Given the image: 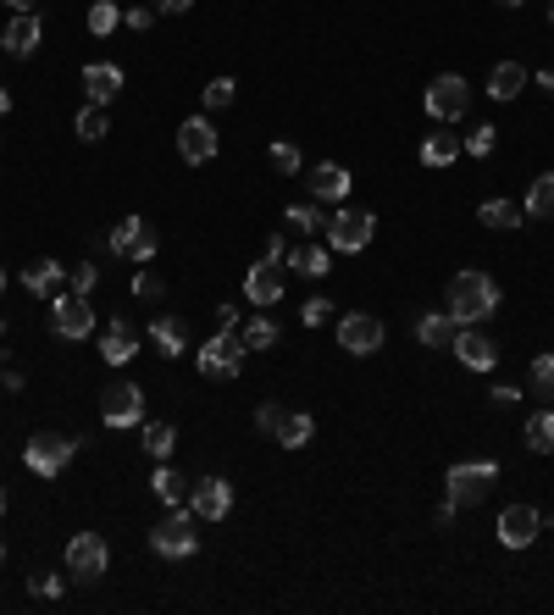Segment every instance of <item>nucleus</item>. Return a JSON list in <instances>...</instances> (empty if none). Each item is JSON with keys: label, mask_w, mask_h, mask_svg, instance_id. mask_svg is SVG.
<instances>
[{"label": "nucleus", "mask_w": 554, "mask_h": 615, "mask_svg": "<svg viewBox=\"0 0 554 615\" xmlns=\"http://www.w3.org/2000/svg\"><path fill=\"white\" fill-rule=\"evenodd\" d=\"M466 150H471V156H488V150H494V128H488V122H482V128H471L466 133Z\"/></svg>", "instance_id": "nucleus-44"}, {"label": "nucleus", "mask_w": 554, "mask_h": 615, "mask_svg": "<svg viewBox=\"0 0 554 615\" xmlns=\"http://www.w3.org/2000/svg\"><path fill=\"white\" fill-rule=\"evenodd\" d=\"M311 189H316V200H344V194H350V172L338 167V161H322V167L311 172Z\"/></svg>", "instance_id": "nucleus-23"}, {"label": "nucleus", "mask_w": 554, "mask_h": 615, "mask_svg": "<svg viewBox=\"0 0 554 615\" xmlns=\"http://www.w3.org/2000/svg\"><path fill=\"white\" fill-rule=\"evenodd\" d=\"M244 300L250 305H277L283 300V272H277V261H255L250 272H244Z\"/></svg>", "instance_id": "nucleus-15"}, {"label": "nucleus", "mask_w": 554, "mask_h": 615, "mask_svg": "<svg viewBox=\"0 0 554 615\" xmlns=\"http://www.w3.org/2000/svg\"><path fill=\"white\" fill-rule=\"evenodd\" d=\"M172 449H178V433H172V422H145V455L167 460Z\"/></svg>", "instance_id": "nucleus-33"}, {"label": "nucleus", "mask_w": 554, "mask_h": 615, "mask_svg": "<svg viewBox=\"0 0 554 615\" xmlns=\"http://www.w3.org/2000/svg\"><path fill=\"white\" fill-rule=\"evenodd\" d=\"M516 399H521V388H494V405H499V410H510Z\"/></svg>", "instance_id": "nucleus-51"}, {"label": "nucleus", "mask_w": 554, "mask_h": 615, "mask_svg": "<svg viewBox=\"0 0 554 615\" xmlns=\"http://www.w3.org/2000/svg\"><path fill=\"white\" fill-rule=\"evenodd\" d=\"M100 416H106V427H139L145 422V394L133 383H111L100 394Z\"/></svg>", "instance_id": "nucleus-11"}, {"label": "nucleus", "mask_w": 554, "mask_h": 615, "mask_svg": "<svg viewBox=\"0 0 554 615\" xmlns=\"http://www.w3.org/2000/svg\"><path fill=\"white\" fill-rule=\"evenodd\" d=\"M122 23H128V28H139V34H145V28L156 23V12H150V6H133V12H122Z\"/></svg>", "instance_id": "nucleus-47"}, {"label": "nucleus", "mask_w": 554, "mask_h": 615, "mask_svg": "<svg viewBox=\"0 0 554 615\" xmlns=\"http://www.w3.org/2000/svg\"><path fill=\"white\" fill-rule=\"evenodd\" d=\"M133 228H139V217H122L117 228H111V239H106V250L111 255H122V261H128V244H133Z\"/></svg>", "instance_id": "nucleus-39"}, {"label": "nucleus", "mask_w": 554, "mask_h": 615, "mask_svg": "<svg viewBox=\"0 0 554 615\" xmlns=\"http://www.w3.org/2000/svg\"><path fill=\"white\" fill-rule=\"evenodd\" d=\"M150 549L167 560H189L194 549H200V538H194V527H189V510H172V516L150 532Z\"/></svg>", "instance_id": "nucleus-9"}, {"label": "nucleus", "mask_w": 554, "mask_h": 615, "mask_svg": "<svg viewBox=\"0 0 554 615\" xmlns=\"http://www.w3.org/2000/svg\"><path fill=\"white\" fill-rule=\"evenodd\" d=\"M527 449H538V455L554 449V410H538V416L527 422Z\"/></svg>", "instance_id": "nucleus-34"}, {"label": "nucleus", "mask_w": 554, "mask_h": 615, "mask_svg": "<svg viewBox=\"0 0 554 615\" xmlns=\"http://www.w3.org/2000/svg\"><path fill=\"white\" fill-rule=\"evenodd\" d=\"M50 333L73 338V344L95 333V305H89V294H56V300H50Z\"/></svg>", "instance_id": "nucleus-4"}, {"label": "nucleus", "mask_w": 554, "mask_h": 615, "mask_svg": "<svg viewBox=\"0 0 554 615\" xmlns=\"http://www.w3.org/2000/svg\"><path fill=\"white\" fill-rule=\"evenodd\" d=\"M233 95H239V84H233V78H211V84H205V106H211V111L233 106Z\"/></svg>", "instance_id": "nucleus-37"}, {"label": "nucleus", "mask_w": 554, "mask_h": 615, "mask_svg": "<svg viewBox=\"0 0 554 615\" xmlns=\"http://www.w3.org/2000/svg\"><path fill=\"white\" fill-rule=\"evenodd\" d=\"M194 366H200V377H211V383H222V377H239V372H244V338L233 333V327H222L217 338H205V344H200Z\"/></svg>", "instance_id": "nucleus-2"}, {"label": "nucleus", "mask_w": 554, "mask_h": 615, "mask_svg": "<svg viewBox=\"0 0 554 615\" xmlns=\"http://www.w3.org/2000/svg\"><path fill=\"white\" fill-rule=\"evenodd\" d=\"M499 6H521V0H499Z\"/></svg>", "instance_id": "nucleus-55"}, {"label": "nucleus", "mask_w": 554, "mask_h": 615, "mask_svg": "<svg viewBox=\"0 0 554 615\" xmlns=\"http://www.w3.org/2000/svg\"><path fill=\"white\" fill-rule=\"evenodd\" d=\"M73 128H78V139H89V145H95V139H106V133H111V117H106V106H95V100H89V106L73 117Z\"/></svg>", "instance_id": "nucleus-31"}, {"label": "nucleus", "mask_w": 554, "mask_h": 615, "mask_svg": "<svg viewBox=\"0 0 554 615\" xmlns=\"http://www.w3.org/2000/svg\"><path fill=\"white\" fill-rule=\"evenodd\" d=\"M494 311H499V283L488 278V272L466 266V272H455V278H449V316H455L460 327L488 322Z\"/></svg>", "instance_id": "nucleus-1"}, {"label": "nucleus", "mask_w": 554, "mask_h": 615, "mask_svg": "<svg viewBox=\"0 0 554 615\" xmlns=\"http://www.w3.org/2000/svg\"><path fill=\"white\" fill-rule=\"evenodd\" d=\"M0 383H6V388H23V372H17V366L6 361V355H0Z\"/></svg>", "instance_id": "nucleus-50"}, {"label": "nucleus", "mask_w": 554, "mask_h": 615, "mask_svg": "<svg viewBox=\"0 0 554 615\" xmlns=\"http://www.w3.org/2000/svg\"><path fill=\"white\" fill-rule=\"evenodd\" d=\"M84 89L95 106H111V100L122 95V67H111V61H89L84 67Z\"/></svg>", "instance_id": "nucleus-19"}, {"label": "nucleus", "mask_w": 554, "mask_h": 615, "mask_svg": "<svg viewBox=\"0 0 554 615\" xmlns=\"http://www.w3.org/2000/svg\"><path fill=\"white\" fill-rule=\"evenodd\" d=\"M455 156H460V139H455V133H433V139L422 145V167H449Z\"/></svg>", "instance_id": "nucleus-32"}, {"label": "nucleus", "mask_w": 554, "mask_h": 615, "mask_svg": "<svg viewBox=\"0 0 554 615\" xmlns=\"http://www.w3.org/2000/svg\"><path fill=\"white\" fill-rule=\"evenodd\" d=\"M194 0H156V12H189Z\"/></svg>", "instance_id": "nucleus-52"}, {"label": "nucleus", "mask_w": 554, "mask_h": 615, "mask_svg": "<svg viewBox=\"0 0 554 615\" xmlns=\"http://www.w3.org/2000/svg\"><path fill=\"white\" fill-rule=\"evenodd\" d=\"M39 39H45V28L28 12V17H12V23H6V39H0V45H6V56H34Z\"/></svg>", "instance_id": "nucleus-20"}, {"label": "nucleus", "mask_w": 554, "mask_h": 615, "mask_svg": "<svg viewBox=\"0 0 554 615\" xmlns=\"http://www.w3.org/2000/svg\"><path fill=\"white\" fill-rule=\"evenodd\" d=\"M327 311H333V305H327V300H305L300 322H305V327H322V322H327Z\"/></svg>", "instance_id": "nucleus-46"}, {"label": "nucleus", "mask_w": 554, "mask_h": 615, "mask_svg": "<svg viewBox=\"0 0 554 615\" xmlns=\"http://www.w3.org/2000/svg\"><path fill=\"white\" fill-rule=\"evenodd\" d=\"M0 510H6V494H0Z\"/></svg>", "instance_id": "nucleus-58"}, {"label": "nucleus", "mask_w": 554, "mask_h": 615, "mask_svg": "<svg viewBox=\"0 0 554 615\" xmlns=\"http://www.w3.org/2000/svg\"><path fill=\"white\" fill-rule=\"evenodd\" d=\"M156 250H161V233L150 228L145 217H139V228H133V244H128V261H133V266H150V261H156Z\"/></svg>", "instance_id": "nucleus-29"}, {"label": "nucleus", "mask_w": 554, "mask_h": 615, "mask_svg": "<svg viewBox=\"0 0 554 615\" xmlns=\"http://www.w3.org/2000/svg\"><path fill=\"white\" fill-rule=\"evenodd\" d=\"M549 23H554V6H549Z\"/></svg>", "instance_id": "nucleus-59"}, {"label": "nucleus", "mask_w": 554, "mask_h": 615, "mask_svg": "<svg viewBox=\"0 0 554 615\" xmlns=\"http://www.w3.org/2000/svg\"><path fill=\"white\" fill-rule=\"evenodd\" d=\"M538 532H543V516L532 505H505L499 510V543H505V549H527Z\"/></svg>", "instance_id": "nucleus-13"}, {"label": "nucleus", "mask_w": 554, "mask_h": 615, "mask_svg": "<svg viewBox=\"0 0 554 615\" xmlns=\"http://www.w3.org/2000/svg\"><path fill=\"white\" fill-rule=\"evenodd\" d=\"M150 488H156V499H161V505H183V494H189V483H183V477L167 466V460H161V466H156V477H150Z\"/></svg>", "instance_id": "nucleus-30"}, {"label": "nucleus", "mask_w": 554, "mask_h": 615, "mask_svg": "<svg viewBox=\"0 0 554 615\" xmlns=\"http://www.w3.org/2000/svg\"><path fill=\"white\" fill-rule=\"evenodd\" d=\"M338 344H344V355H377L383 350V322L372 311H350L338 322Z\"/></svg>", "instance_id": "nucleus-10"}, {"label": "nucleus", "mask_w": 554, "mask_h": 615, "mask_svg": "<svg viewBox=\"0 0 554 615\" xmlns=\"http://www.w3.org/2000/svg\"><path fill=\"white\" fill-rule=\"evenodd\" d=\"M133 294H139V300H161V294H167V283H161L156 272H145V266H139V272H133Z\"/></svg>", "instance_id": "nucleus-41"}, {"label": "nucleus", "mask_w": 554, "mask_h": 615, "mask_svg": "<svg viewBox=\"0 0 554 615\" xmlns=\"http://www.w3.org/2000/svg\"><path fill=\"white\" fill-rule=\"evenodd\" d=\"M0 560H6V543H0Z\"/></svg>", "instance_id": "nucleus-57"}, {"label": "nucleus", "mask_w": 554, "mask_h": 615, "mask_svg": "<svg viewBox=\"0 0 554 615\" xmlns=\"http://www.w3.org/2000/svg\"><path fill=\"white\" fill-rule=\"evenodd\" d=\"M300 145H289V139H277V145H272V167L277 172H300Z\"/></svg>", "instance_id": "nucleus-40"}, {"label": "nucleus", "mask_w": 554, "mask_h": 615, "mask_svg": "<svg viewBox=\"0 0 554 615\" xmlns=\"http://www.w3.org/2000/svg\"><path fill=\"white\" fill-rule=\"evenodd\" d=\"M189 510L200 521H222L233 510V483L228 477H200V483L189 488Z\"/></svg>", "instance_id": "nucleus-12"}, {"label": "nucleus", "mask_w": 554, "mask_h": 615, "mask_svg": "<svg viewBox=\"0 0 554 615\" xmlns=\"http://www.w3.org/2000/svg\"><path fill=\"white\" fill-rule=\"evenodd\" d=\"M455 333H460V322L449 311H422L416 316V344H422V350H449Z\"/></svg>", "instance_id": "nucleus-17"}, {"label": "nucleus", "mask_w": 554, "mask_h": 615, "mask_svg": "<svg viewBox=\"0 0 554 615\" xmlns=\"http://www.w3.org/2000/svg\"><path fill=\"white\" fill-rule=\"evenodd\" d=\"M294 261V272H300V278H327V272H333V244H305V250H294L289 255Z\"/></svg>", "instance_id": "nucleus-25"}, {"label": "nucleus", "mask_w": 554, "mask_h": 615, "mask_svg": "<svg viewBox=\"0 0 554 615\" xmlns=\"http://www.w3.org/2000/svg\"><path fill=\"white\" fill-rule=\"evenodd\" d=\"M532 222H549L554 217V172H543V178H532V189H527V205H521Z\"/></svg>", "instance_id": "nucleus-26"}, {"label": "nucleus", "mask_w": 554, "mask_h": 615, "mask_svg": "<svg viewBox=\"0 0 554 615\" xmlns=\"http://www.w3.org/2000/svg\"><path fill=\"white\" fill-rule=\"evenodd\" d=\"M283 222H289V228H300V233H316V228H322V211H316V205H289V211H283Z\"/></svg>", "instance_id": "nucleus-38"}, {"label": "nucleus", "mask_w": 554, "mask_h": 615, "mask_svg": "<svg viewBox=\"0 0 554 615\" xmlns=\"http://www.w3.org/2000/svg\"><path fill=\"white\" fill-rule=\"evenodd\" d=\"M89 28H95V34L122 28V6H117V0H95V6H89Z\"/></svg>", "instance_id": "nucleus-36"}, {"label": "nucleus", "mask_w": 554, "mask_h": 615, "mask_svg": "<svg viewBox=\"0 0 554 615\" xmlns=\"http://www.w3.org/2000/svg\"><path fill=\"white\" fill-rule=\"evenodd\" d=\"M95 283H100V266H73V294H95Z\"/></svg>", "instance_id": "nucleus-45"}, {"label": "nucleus", "mask_w": 554, "mask_h": 615, "mask_svg": "<svg viewBox=\"0 0 554 615\" xmlns=\"http://www.w3.org/2000/svg\"><path fill=\"white\" fill-rule=\"evenodd\" d=\"M34 593L39 599H61V577H34Z\"/></svg>", "instance_id": "nucleus-48"}, {"label": "nucleus", "mask_w": 554, "mask_h": 615, "mask_svg": "<svg viewBox=\"0 0 554 615\" xmlns=\"http://www.w3.org/2000/svg\"><path fill=\"white\" fill-rule=\"evenodd\" d=\"M0 294H6V272H0Z\"/></svg>", "instance_id": "nucleus-56"}, {"label": "nucleus", "mask_w": 554, "mask_h": 615, "mask_svg": "<svg viewBox=\"0 0 554 615\" xmlns=\"http://www.w3.org/2000/svg\"><path fill=\"white\" fill-rule=\"evenodd\" d=\"M466 106H471V84L460 73H438L433 84H427V117L460 122V117H466Z\"/></svg>", "instance_id": "nucleus-6"}, {"label": "nucleus", "mask_w": 554, "mask_h": 615, "mask_svg": "<svg viewBox=\"0 0 554 615\" xmlns=\"http://www.w3.org/2000/svg\"><path fill=\"white\" fill-rule=\"evenodd\" d=\"M532 383H538L543 399H554V355H538V361H532Z\"/></svg>", "instance_id": "nucleus-42"}, {"label": "nucleus", "mask_w": 554, "mask_h": 615, "mask_svg": "<svg viewBox=\"0 0 554 615\" xmlns=\"http://www.w3.org/2000/svg\"><path fill=\"white\" fill-rule=\"evenodd\" d=\"M0 111H12V89L0 84Z\"/></svg>", "instance_id": "nucleus-54"}, {"label": "nucleus", "mask_w": 554, "mask_h": 615, "mask_svg": "<svg viewBox=\"0 0 554 615\" xmlns=\"http://www.w3.org/2000/svg\"><path fill=\"white\" fill-rule=\"evenodd\" d=\"M289 244H283V239H277V233H272V239H266V261H277V266H283V261H289Z\"/></svg>", "instance_id": "nucleus-49"}, {"label": "nucleus", "mask_w": 554, "mask_h": 615, "mask_svg": "<svg viewBox=\"0 0 554 615\" xmlns=\"http://www.w3.org/2000/svg\"><path fill=\"white\" fill-rule=\"evenodd\" d=\"M61 278H67V272H61L56 261H28L23 266V289L28 294H45V300H56V294H61Z\"/></svg>", "instance_id": "nucleus-21"}, {"label": "nucleus", "mask_w": 554, "mask_h": 615, "mask_svg": "<svg viewBox=\"0 0 554 615\" xmlns=\"http://www.w3.org/2000/svg\"><path fill=\"white\" fill-rule=\"evenodd\" d=\"M106 566H111V549H106L100 532H78V538L67 543V577L100 582V577H106Z\"/></svg>", "instance_id": "nucleus-5"}, {"label": "nucleus", "mask_w": 554, "mask_h": 615, "mask_svg": "<svg viewBox=\"0 0 554 615\" xmlns=\"http://www.w3.org/2000/svg\"><path fill=\"white\" fill-rule=\"evenodd\" d=\"M372 233H377L372 211H338V217L327 222V244H333V250H344V255L366 250V244H372Z\"/></svg>", "instance_id": "nucleus-8"}, {"label": "nucleus", "mask_w": 554, "mask_h": 615, "mask_svg": "<svg viewBox=\"0 0 554 615\" xmlns=\"http://www.w3.org/2000/svg\"><path fill=\"white\" fill-rule=\"evenodd\" d=\"M449 350H455V355H460V366H471V372H488V366L499 361L494 338H488V333H477V327H460Z\"/></svg>", "instance_id": "nucleus-16"}, {"label": "nucleus", "mask_w": 554, "mask_h": 615, "mask_svg": "<svg viewBox=\"0 0 554 615\" xmlns=\"http://www.w3.org/2000/svg\"><path fill=\"white\" fill-rule=\"evenodd\" d=\"M133 355H139V333L128 327V316H117V322L106 327V338H100V361L111 366H128Z\"/></svg>", "instance_id": "nucleus-18"}, {"label": "nucleus", "mask_w": 554, "mask_h": 615, "mask_svg": "<svg viewBox=\"0 0 554 615\" xmlns=\"http://www.w3.org/2000/svg\"><path fill=\"white\" fill-rule=\"evenodd\" d=\"M150 344H156L161 355H183V327H178V316H156V322H150Z\"/></svg>", "instance_id": "nucleus-27"}, {"label": "nucleus", "mask_w": 554, "mask_h": 615, "mask_svg": "<svg viewBox=\"0 0 554 615\" xmlns=\"http://www.w3.org/2000/svg\"><path fill=\"white\" fill-rule=\"evenodd\" d=\"M239 338H244V350H272V344H277V327L266 322V316H250V322L239 327Z\"/></svg>", "instance_id": "nucleus-35"}, {"label": "nucleus", "mask_w": 554, "mask_h": 615, "mask_svg": "<svg viewBox=\"0 0 554 615\" xmlns=\"http://www.w3.org/2000/svg\"><path fill=\"white\" fill-rule=\"evenodd\" d=\"M316 438V422L305 416V410H283V427H277V444L283 449H305Z\"/></svg>", "instance_id": "nucleus-24"}, {"label": "nucleus", "mask_w": 554, "mask_h": 615, "mask_svg": "<svg viewBox=\"0 0 554 615\" xmlns=\"http://www.w3.org/2000/svg\"><path fill=\"white\" fill-rule=\"evenodd\" d=\"M444 483H449V505H455V510L460 505H477V499L499 483V466H494V460H455Z\"/></svg>", "instance_id": "nucleus-3"}, {"label": "nucleus", "mask_w": 554, "mask_h": 615, "mask_svg": "<svg viewBox=\"0 0 554 615\" xmlns=\"http://www.w3.org/2000/svg\"><path fill=\"white\" fill-rule=\"evenodd\" d=\"M6 6H12V17H28L39 6V0H6Z\"/></svg>", "instance_id": "nucleus-53"}, {"label": "nucleus", "mask_w": 554, "mask_h": 615, "mask_svg": "<svg viewBox=\"0 0 554 615\" xmlns=\"http://www.w3.org/2000/svg\"><path fill=\"white\" fill-rule=\"evenodd\" d=\"M178 156L194 161V167H205V161H217V128L205 117H189L178 128Z\"/></svg>", "instance_id": "nucleus-14"}, {"label": "nucleus", "mask_w": 554, "mask_h": 615, "mask_svg": "<svg viewBox=\"0 0 554 615\" xmlns=\"http://www.w3.org/2000/svg\"><path fill=\"white\" fill-rule=\"evenodd\" d=\"M521 89H527V67L521 61H499L494 73H488V95L494 100H516Z\"/></svg>", "instance_id": "nucleus-22"}, {"label": "nucleus", "mask_w": 554, "mask_h": 615, "mask_svg": "<svg viewBox=\"0 0 554 615\" xmlns=\"http://www.w3.org/2000/svg\"><path fill=\"white\" fill-rule=\"evenodd\" d=\"M73 455H78V438H61V433H39V438H28V449H23L28 471H39V477L67 471V466H73Z\"/></svg>", "instance_id": "nucleus-7"}, {"label": "nucleus", "mask_w": 554, "mask_h": 615, "mask_svg": "<svg viewBox=\"0 0 554 615\" xmlns=\"http://www.w3.org/2000/svg\"><path fill=\"white\" fill-rule=\"evenodd\" d=\"M521 205H510V200H482L477 205V222H488V228H521Z\"/></svg>", "instance_id": "nucleus-28"}, {"label": "nucleus", "mask_w": 554, "mask_h": 615, "mask_svg": "<svg viewBox=\"0 0 554 615\" xmlns=\"http://www.w3.org/2000/svg\"><path fill=\"white\" fill-rule=\"evenodd\" d=\"M255 427H261V433H272V438H277V427H283V405H272V399H266V405L255 410Z\"/></svg>", "instance_id": "nucleus-43"}]
</instances>
